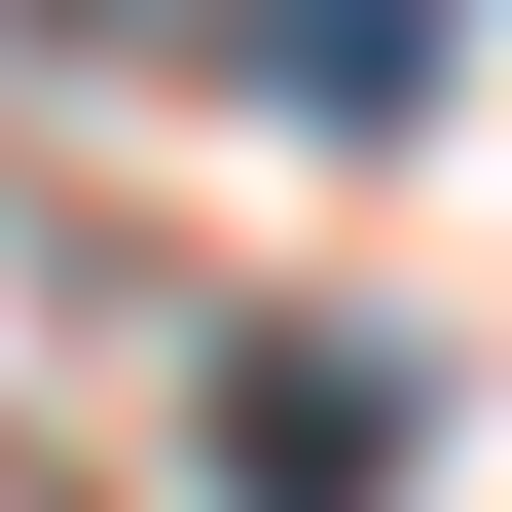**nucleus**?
<instances>
[{
  "mask_svg": "<svg viewBox=\"0 0 512 512\" xmlns=\"http://www.w3.org/2000/svg\"><path fill=\"white\" fill-rule=\"evenodd\" d=\"M439 37H476V0H256V110H330V147H403V110H439Z\"/></svg>",
  "mask_w": 512,
  "mask_h": 512,
  "instance_id": "obj_1",
  "label": "nucleus"
}]
</instances>
